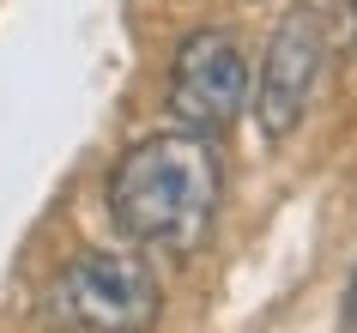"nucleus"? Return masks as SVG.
<instances>
[{"label":"nucleus","instance_id":"nucleus-6","mask_svg":"<svg viewBox=\"0 0 357 333\" xmlns=\"http://www.w3.org/2000/svg\"><path fill=\"white\" fill-rule=\"evenodd\" d=\"M339 19H345V31H351V43H357V0H339Z\"/></svg>","mask_w":357,"mask_h":333},{"label":"nucleus","instance_id":"nucleus-1","mask_svg":"<svg viewBox=\"0 0 357 333\" xmlns=\"http://www.w3.org/2000/svg\"><path fill=\"white\" fill-rule=\"evenodd\" d=\"M109 219L133 249L158 255H194L212 237L218 200H225V164L212 140L182 128L133 140L109 170Z\"/></svg>","mask_w":357,"mask_h":333},{"label":"nucleus","instance_id":"nucleus-2","mask_svg":"<svg viewBox=\"0 0 357 333\" xmlns=\"http://www.w3.org/2000/svg\"><path fill=\"white\" fill-rule=\"evenodd\" d=\"M158 309H164L158 273L139 255H115V249L73 255L43 291V315L73 333H151Z\"/></svg>","mask_w":357,"mask_h":333},{"label":"nucleus","instance_id":"nucleus-4","mask_svg":"<svg viewBox=\"0 0 357 333\" xmlns=\"http://www.w3.org/2000/svg\"><path fill=\"white\" fill-rule=\"evenodd\" d=\"M321 67H327V19L297 0V6L273 24L266 55H261V67H255V121H261V133L273 146L297 133L303 110H309V97H315V85H321Z\"/></svg>","mask_w":357,"mask_h":333},{"label":"nucleus","instance_id":"nucleus-3","mask_svg":"<svg viewBox=\"0 0 357 333\" xmlns=\"http://www.w3.org/2000/svg\"><path fill=\"white\" fill-rule=\"evenodd\" d=\"M248 91H255V67H248L243 43L206 24V31H188L176 43V61H169V85H164V103L176 115L182 133H212L236 128V115L248 110Z\"/></svg>","mask_w":357,"mask_h":333},{"label":"nucleus","instance_id":"nucleus-5","mask_svg":"<svg viewBox=\"0 0 357 333\" xmlns=\"http://www.w3.org/2000/svg\"><path fill=\"white\" fill-rule=\"evenodd\" d=\"M339 333H357V267L345 279V297H339Z\"/></svg>","mask_w":357,"mask_h":333}]
</instances>
